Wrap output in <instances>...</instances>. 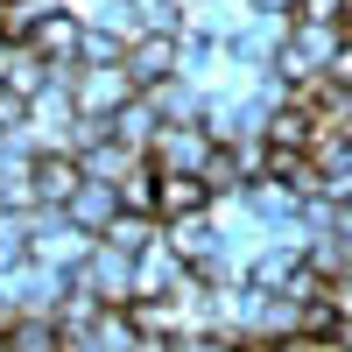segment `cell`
I'll use <instances>...</instances> for the list:
<instances>
[{
    "instance_id": "6da1fadb",
    "label": "cell",
    "mask_w": 352,
    "mask_h": 352,
    "mask_svg": "<svg viewBox=\"0 0 352 352\" xmlns=\"http://www.w3.org/2000/svg\"><path fill=\"white\" fill-rule=\"evenodd\" d=\"M64 85H71L78 120H106V127H113V113H120V106L141 99V92H134V78H127V64H71Z\"/></svg>"
},
{
    "instance_id": "7a4b0ae2",
    "label": "cell",
    "mask_w": 352,
    "mask_h": 352,
    "mask_svg": "<svg viewBox=\"0 0 352 352\" xmlns=\"http://www.w3.org/2000/svg\"><path fill=\"white\" fill-rule=\"evenodd\" d=\"M99 240L85 226H71L64 212H36L28 219V261H36V268H56V275H78L85 268V254H92Z\"/></svg>"
},
{
    "instance_id": "3957f363",
    "label": "cell",
    "mask_w": 352,
    "mask_h": 352,
    "mask_svg": "<svg viewBox=\"0 0 352 352\" xmlns=\"http://www.w3.org/2000/svg\"><path fill=\"white\" fill-rule=\"evenodd\" d=\"M212 148H219V141L204 134V120H162V134L148 141V169H162V176H197Z\"/></svg>"
},
{
    "instance_id": "277c9868",
    "label": "cell",
    "mask_w": 352,
    "mask_h": 352,
    "mask_svg": "<svg viewBox=\"0 0 352 352\" xmlns=\"http://www.w3.org/2000/svg\"><path fill=\"white\" fill-rule=\"evenodd\" d=\"M120 64L134 78V92H162V85L184 78V36H134Z\"/></svg>"
},
{
    "instance_id": "5b68a950",
    "label": "cell",
    "mask_w": 352,
    "mask_h": 352,
    "mask_svg": "<svg viewBox=\"0 0 352 352\" xmlns=\"http://www.w3.org/2000/svg\"><path fill=\"white\" fill-rule=\"evenodd\" d=\"M71 282H78V289H92L106 310H127V303H134V254H120V247H106V240H99Z\"/></svg>"
},
{
    "instance_id": "8992f818",
    "label": "cell",
    "mask_w": 352,
    "mask_h": 352,
    "mask_svg": "<svg viewBox=\"0 0 352 352\" xmlns=\"http://www.w3.org/2000/svg\"><path fill=\"white\" fill-rule=\"evenodd\" d=\"M28 50L43 56L50 71H71L85 56V14H71V0H56V8L36 21V36H28Z\"/></svg>"
},
{
    "instance_id": "52a82bcc",
    "label": "cell",
    "mask_w": 352,
    "mask_h": 352,
    "mask_svg": "<svg viewBox=\"0 0 352 352\" xmlns=\"http://www.w3.org/2000/svg\"><path fill=\"white\" fill-rule=\"evenodd\" d=\"M78 162H85V176H92V184H113V190H120L127 184V176H141V169H148V155H141V148H127V141L120 134H99V141H85V148H78Z\"/></svg>"
},
{
    "instance_id": "ba28073f",
    "label": "cell",
    "mask_w": 352,
    "mask_h": 352,
    "mask_svg": "<svg viewBox=\"0 0 352 352\" xmlns=\"http://www.w3.org/2000/svg\"><path fill=\"white\" fill-rule=\"evenodd\" d=\"M78 184H85V162L71 148H43L36 155V204L43 212H64V204L78 197Z\"/></svg>"
},
{
    "instance_id": "9c48e42d",
    "label": "cell",
    "mask_w": 352,
    "mask_h": 352,
    "mask_svg": "<svg viewBox=\"0 0 352 352\" xmlns=\"http://www.w3.org/2000/svg\"><path fill=\"white\" fill-rule=\"evenodd\" d=\"M212 212V190L197 176H162L155 169V226H184V219H204Z\"/></svg>"
},
{
    "instance_id": "30bf717a",
    "label": "cell",
    "mask_w": 352,
    "mask_h": 352,
    "mask_svg": "<svg viewBox=\"0 0 352 352\" xmlns=\"http://www.w3.org/2000/svg\"><path fill=\"white\" fill-rule=\"evenodd\" d=\"M176 282H184V261H176V247L155 232V240L134 254V303H148V296H169Z\"/></svg>"
},
{
    "instance_id": "8fae6325",
    "label": "cell",
    "mask_w": 352,
    "mask_h": 352,
    "mask_svg": "<svg viewBox=\"0 0 352 352\" xmlns=\"http://www.w3.org/2000/svg\"><path fill=\"white\" fill-rule=\"evenodd\" d=\"M120 212H127V204H120V190H113V184H92V176H85V184H78V197L64 204V219H71V226H85L92 240H99V232L120 219Z\"/></svg>"
},
{
    "instance_id": "7c38bea8",
    "label": "cell",
    "mask_w": 352,
    "mask_h": 352,
    "mask_svg": "<svg viewBox=\"0 0 352 352\" xmlns=\"http://www.w3.org/2000/svg\"><path fill=\"white\" fill-rule=\"evenodd\" d=\"M113 134H120L127 148H141V155H148V141L162 134V106H155L148 92H141L134 106H120V113H113Z\"/></svg>"
},
{
    "instance_id": "4fadbf2b",
    "label": "cell",
    "mask_w": 352,
    "mask_h": 352,
    "mask_svg": "<svg viewBox=\"0 0 352 352\" xmlns=\"http://www.w3.org/2000/svg\"><path fill=\"white\" fill-rule=\"evenodd\" d=\"M50 78H56V71H50V64H43V56L28 50V43H21V50H8V71H0V85H8V92L36 99V92H50Z\"/></svg>"
},
{
    "instance_id": "5bb4252c",
    "label": "cell",
    "mask_w": 352,
    "mask_h": 352,
    "mask_svg": "<svg viewBox=\"0 0 352 352\" xmlns=\"http://www.w3.org/2000/svg\"><path fill=\"white\" fill-rule=\"evenodd\" d=\"M155 232H162L155 219H141V212H120V219H113V226L99 232V240H106V247H120V254H141V247L155 240Z\"/></svg>"
},
{
    "instance_id": "9a60e30c",
    "label": "cell",
    "mask_w": 352,
    "mask_h": 352,
    "mask_svg": "<svg viewBox=\"0 0 352 352\" xmlns=\"http://www.w3.org/2000/svg\"><path fill=\"white\" fill-rule=\"evenodd\" d=\"M8 345L14 352H64V331H56L50 317H21V324L8 331Z\"/></svg>"
},
{
    "instance_id": "2e32d148",
    "label": "cell",
    "mask_w": 352,
    "mask_h": 352,
    "mask_svg": "<svg viewBox=\"0 0 352 352\" xmlns=\"http://www.w3.org/2000/svg\"><path fill=\"white\" fill-rule=\"evenodd\" d=\"M28 261V219L21 212H0V275H14Z\"/></svg>"
},
{
    "instance_id": "e0dca14e",
    "label": "cell",
    "mask_w": 352,
    "mask_h": 352,
    "mask_svg": "<svg viewBox=\"0 0 352 352\" xmlns=\"http://www.w3.org/2000/svg\"><path fill=\"white\" fill-rule=\"evenodd\" d=\"M352 14V0H296V14L289 21H310V28H345Z\"/></svg>"
},
{
    "instance_id": "ac0fdd59",
    "label": "cell",
    "mask_w": 352,
    "mask_h": 352,
    "mask_svg": "<svg viewBox=\"0 0 352 352\" xmlns=\"http://www.w3.org/2000/svg\"><path fill=\"white\" fill-rule=\"evenodd\" d=\"M127 56V36H113V28H85V56L78 64H120Z\"/></svg>"
},
{
    "instance_id": "d6986e66",
    "label": "cell",
    "mask_w": 352,
    "mask_h": 352,
    "mask_svg": "<svg viewBox=\"0 0 352 352\" xmlns=\"http://www.w3.org/2000/svg\"><path fill=\"white\" fill-rule=\"evenodd\" d=\"M176 352H240V338L219 331V324H204V331H184V338H176Z\"/></svg>"
},
{
    "instance_id": "ffe728a7",
    "label": "cell",
    "mask_w": 352,
    "mask_h": 352,
    "mask_svg": "<svg viewBox=\"0 0 352 352\" xmlns=\"http://www.w3.org/2000/svg\"><path fill=\"white\" fill-rule=\"evenodd\" d=\"M240 352H317V345L296 331H261V338H240Z\"/></svg>"
},
{
    "instance_id": "44dd1931",
    "label": "cell",
    "mask_w": 352,
    "mask_h": 352,
    "mask_svg": "<svg viewBox=\"0 0 352 352\" xmlns=\"http://www.w3.org/2000/svg\"><path fill=\"white\" fill-rule=\"evenodd\" d=\"M127 352H176V338H162V331H134Z\"/></svg>"
},
{
    "instance_id": "7402d4cb",
    "label": "cell",
    "mask_w": 352,
    "mask_h": 352,
    "mask_svg": "<svg viewBox=\"0 0 352 352\" xmlns=\"http://www.w3.org/2000/svg\"><path fill=\"white\" fill-rule=\"evenodd\" d=\"M0 8H14V0H0Z\"/></svg>"
},
{
    "instance_id": "603a6c76",
    "label": "cell",
    "mask_w": 352,
    "mask_h": 352,
    "mask_svg": "<svg viewBox=\"0 0 352 352\" xmlns=\"http://www.w3.org/2000/svg\"><path fill=\"white\" fill-rule=\"evenodd\" d=\"M345 141H352V127H345Z\"/></svg>"
}]
</instances>
